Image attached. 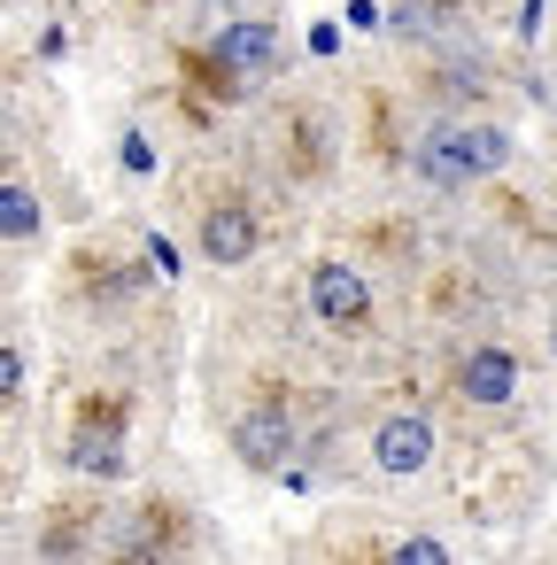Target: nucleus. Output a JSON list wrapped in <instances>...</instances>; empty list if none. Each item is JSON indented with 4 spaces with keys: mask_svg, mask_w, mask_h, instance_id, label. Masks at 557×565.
<instances>
[{
    "mask_svg": "<svg viewBox=\"0 0 557 565\" xmlns=\"http://www.w3.org/2000/svg\"><path fill=\"white\" fill-rule=\"evenodd\" d=\"M148 264H156V271H163V279H171V271H179V248H171V241H163V233H156V241H148Z\"/></svg>",
    "mask_w": 557,
    "mask_h": 565,
    "instance_id": "obj_12",
    "label": "nucleus"
},
{
    "mask_svg": "<svg viewBox=\"0 0 557 565\" xmlns=\"http://www.w3.org/2000/svg\"><path fill=\"white\" fill-rule=\"evenodd\" d=\"M71 457H78L86 472H117V465H125V457H117V441H101V434H78V449H71Z\"/></svg>",
    "mask_w": 557,
    "mask_h": 565,
    "instance_id": "obj_9",
    "label": "nucleus"
},
{
    "mask_svg": "<svg viewBox=\"0 0 557 565\" xmlns=\"http://www.w3.org/2000/svg\"><path fill=\"white\" fill-rule=\"evenodd\" d=\"M202 256H210V264H248V256H256V217H248L240 202H217V210L202 217Z\"/></svg>",
    "mask_w": 557,
    "mask_h": 565,
    "instance_id": "obj_4",
    "label": "nucleus"
},
{
    "mask_svg": "<svg viewBox=\"0 0 557 565\" xmlns=\"http://www.w3.org/2000/svg\"><path fill=\"white\" fill-rule=\"evenodd\" d=\"M125 171H156V148H148V140H140V132H132V140H125Z\"/></svg>",
    "mask_w": 557,
    "mask_h": 565,
    "instance_id": "obj_11",
    "label": "nucleus"
},
{
    "mask_svg": "<svg viewBox=\"0 0 557 565\" xmlns=\"http://www.w3.org/2000/svg\"><path fill=\"white\" fill-rule=\"evenodd\" d=\"M372 457H379V472H418L426 457H433V426L426 418H387L379 434H372Z\"/></svg>",
    "mask_w": 557,
    "mask_h": 565,
    "instance_id": "obj_6",
    "label": "nucleus"
},
{
    "mask_svg": "<svg viewBox=\"0 0 557 565\" xmlns=\"http://www.w3.org/2000/svg\"><path fill=\"white\" fill-rule=\"evenodd\" d=\"M233 449H240V465L271 472V465H287V449H294V426H287L279 411H248V418L233 426Z\"/></svg>",
    "mask_w": 557,
    "mask_h": 565,
    "instance_id": "obj_5",
    "label": "nucleus"
},
{
    "mask_svg": "<svg viewBox=\"0 0 557 565\" xmlns=\"http://www.w3.org/2000/svg\"><path fill=\"white\" fill-rule=\"evenodd\" d=\"M395 557H403V565H441V557H449V550H441V542H433V534H410V542H403V550H395Z\"/></svg>",
    "mask_w": 557,
    "mask_h": 565,
    "instance_id": "obj_10",
    "label": "nucleus"
},
{
    "mask_svg": "<svg viewBox=\"0 0 557 565\" xmlns=\"http://www.w3.org/2000/svg\"><path fill=\"white\" fill-rule=\"evenodd\" d=\"M310 302H318V318H325V326H364L372 287H364V271H356V264H318V271H310Z\"/></svg>",
    "mask_w": 557,
    "mask_h": 565,
    "instance_id": "obj_2",
    "label": "nucleus"
},
{
    "mask_svg": "<svg viewBox=\"0 0 557 565\" xmlns=\"http://www.w3.org/2000/svg\"><path fill=\"white\" fill-rule=\"evenodd\" d=\"M0 225H9V241H32L40 233V194L32 186H9V194H0Z\"/></svg>",
    "mask_w": 557,
    "mask_h": 565,
    "instance_id": "obj_8",
    "label": "nucleus"
},
{
    "mask_svg": "<svg viewBox=\"0 0 557 565\" xmlns=\"http://www.w3.org/2000/svg\"><path fill=\"white\" fill-rule=\"evenodd\" d=\"M271 63H279V32H271V24H225V32H217V71L256 78V71H271Z\"/></svg>",
    "mask_w": 557,
    "mask_h": 565,
    "instance_id": "obj_3",
    "label": "nucleus"
},
{
    "mask_svg": "<svg viewBox=\"0 0 557 565\" xmlns=\"http://www.w3.org/2000/svg\"><path fill=\"white\" fill-rule=\"evenodd\" d=\"M503 156H511V140L495 125H441V132L418 140V171L433 186H472V179L503 171Z\"/></svg>",
    "mask_w": 557,
    "mask_h": 565,
    "instance_id": "obj_1",
    "label": "nucleus"
},
{
    "mask_svg": "<svg viewBox=\"0 0 557 565\" xmlns=\"http://www.w3.org/2000/svg\"><path fill=\"white\" fill-rule=\"evenodd\" d=\"M511 387H518L511 349H472V356H464V395H472V403H511Z\"/></svg>",
    "mask_w": 557,
    "mask_h": 565,
    "instance_id": "obj_7",
    "label": "nucleus"
}]
</instances>
